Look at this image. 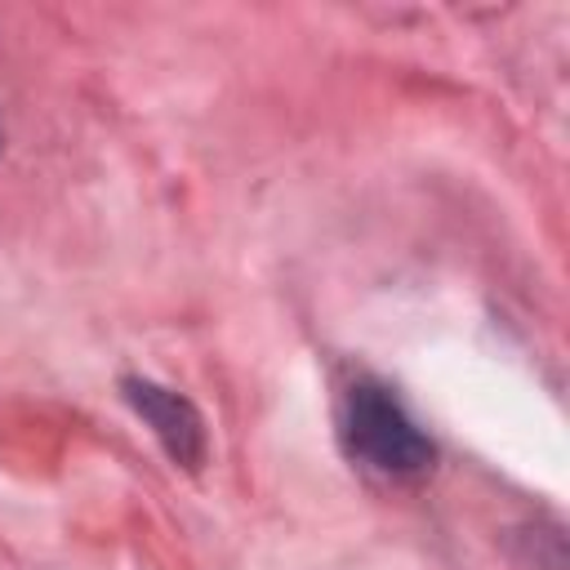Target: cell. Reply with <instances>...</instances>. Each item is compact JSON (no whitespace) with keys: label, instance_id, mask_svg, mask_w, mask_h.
<instances>
[{"label":"cell","instance_id":"obj_2","mask_svg":"<svg viewBox=\"0 0 570 570\" xmlns=\"http://www.w3.org/2000/svg\"><path fill=\"white\" fill-rule=\"evenodd\" d=\"M120 392H125L129 410L156 432V441L165 445V454L174 463H183L191 472L205 463V419H200V410L183 392L160 387L151 379H138V374H125Z\"/></svg>","mask_w":570,"mask_h":570},{"label":"cell","instance_id":"obj_1","mask_svg":"<svg viewBox=\"0 0 570 570\" xmlns=\"http://www.w3.org/2000/svg\"><path fill=\"white\" fill-rule=\"evenodd\" d=\"M338 436H343V450L379 476H423L436 459L432 436L414 423L401 396L374 379H361L347 387Z\"/></svg>","mask_w":570,"mask_h":570}]
</instances>
